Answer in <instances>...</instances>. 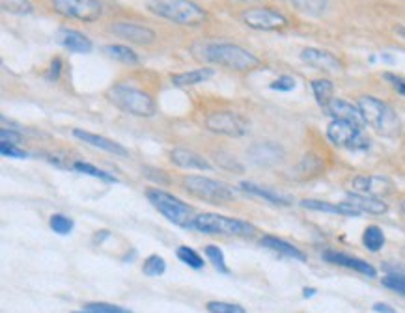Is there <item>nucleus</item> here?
<instances>
[{
    "mask_svg": "<svg viewBox=\"0 0 405 313\" xmlns=\"http://www.w3.org/2000/svg\"><path fill=\"white\" fill-rule=\"evenodd\" d=\"M84 307H90V310H100L103 313H131L127 307L118 306V304H109V302H90Z\"/></svg>",
    "mask_w": 405,
    "mask_h": 313,
    "instance_id": "39",
    "label": "nucleus"
},
{
    "mask_svg": "<svg viewBox=\"0 0 405 313\" xmlns=\"http://www.w3.org/2000/svg\"><path fill=\"white\" fill-rule=\"evenodd\" d=\"M202 53L206 61L232 71H252L262 66L258 56L236 44H207Z\"/></svg>",
    "mask_w": 405,
    "mask_h": 313,
    "instance_id": "2",
    "label": "nucleus"
},
{
    "mask_svg": "<svg viewBox=\"0 0 405 313\" xmlns=\"http://www.w3.org/2000/svg\"><path fill=\"white\" fill-rule=\"evenodd\" d=\"M357 106L361 108L366 125H370L377 135L386 136V138H394L399 135L402 123H399L398 114L385 101H381L374 95H362L357 101Z\"/></svg>",
    "mask_w": 405,
    "mask_h": 313,
    "instance_id": "3",
    "label": "nucleus"
},
{
    "mask_svg": "<svg viewBox=\"0 0 405 313\" xmlns=\"http://www.w3.org/2000/svg\"><path fill=\"white\" fill-rule=\"evenodd\" d=\"M49 226L55 234L69 235L73 231V227H75V222L71 220L69 216L62 215V213H55V215L49 218Z\"/></svg>",
    "mask_w": 405,
    "mask_h": 313,
    "instance_id": "31",
    "label": "nucleus"
},
{
    "mask_svg": "<svg viewBox=\"0 0 405 313\" xmlns=\"http://www.w3.org/2000/svg\"><path fill=\"white\" fill-rule=\"evenodd\" d=\"M295 86H297V82L290 75H282L274 82H271V90H279V92H292Z\"/></svg>",
    "mask_w": 405,
    "mask_h": 313,
    "instance_id": "40",
    "label": "nucleus"
},
{
    "mask_svg": "<svg viewBox=\"0 0 405 313\" xmlns=\"http://www.w3.org/2000/svg\"><path fill=\"white\" fill-rule=\"evenodd\" d=\"M206 129L215 133V135L232 136V138H239L245 136L250 129V122L243 114L234 111H217L211 112L206 117Z\"/></svg>",
    "mask_w": 405,
    "mask_h": 313,
    "instance_id": "9",
    "label": "nucleus"
},
{
    "mask_svg": "<svg viewBox=\"0 0 405 313\" xmlns=\"http://www.w3.org/2000/svg\"><path fill=\"white\" fill-rule=\"evenodd\" d=\"M215 75V69L213 68H200L194 69V71H185V73L172 75V84L174 86H196V84H202V82H207Z\"/></svg>",
    "mask_w": 405,
    "mask_h": 313,
    "instance_id": "24",
    "label": "nucleus"
},
{
    "mask_svg": "<svg viewBox=\"0 0 405 313\" xmlns=\"http://www.w3.org/2000/svg\"><path fill=\"white\" fill-rule=\"evenodd\" d=\"M206 307L209 313H247L243 306H239V304H232V302L211 301V302H207Z\"/></svg>",
    "mask_w": 405,
    "mask_h": 313,
    "instance_id": "37",
    "label": "nucleus"
},
{
    "mask_svg": "<svg viewBox=\"0 0 405 313\" xmlns=\"http://www.w3.org/2000/svg\"><path fill=\"white\" fill-rule=\"evenodd\" d=\"M396 32H398V36L405 41V26H396Z\"/></svg>",
    "mask_w": 405,
    "mask_h": 313,
    "instance_id": "47",
    "label": "nucleus"
},
{
    "mask_svg": "<svg viewBox=\"0 0 405 313\" xmlns=\"http://www.w3.org/2000/svg\"><path fill=\"white\" fill-rule=\"evenodd\" d=\"M351 187L355 189L357 194L372 198H383L394 191L393 181L383 176H357L351 181Z\"/></svg>",
    "mask_w": 405,
    "mask_h": 313,
    "instance_id": "13",
    "label": "nucleus"
},
{
    "mask_svg": "<svg viewBox=\"0 0 405 313\" xmlns=\"http://www.w3.org/2000/svg\"><path fill=\"white\" fill-rule=\"evenodd\" d=\"M323 112L327 116H330L332 120H340V122L353 123L359 129H364L366 127V122L361 114V108L355 106L349 101H343V99H332L327 106L323 108Z\"/></svg>",
    "mask_w": 405,
    "mask_h": 313,
    "instance_id": "14",
    "label": "nucleus"
},
{
    "mask_svg": "<svg viewBox=\"0 0 405 313\" xmlns=\"http://www.w3.org/2000/svg\"><path fill=\"white\" fill-rule=\"evenodd\" d=\"M404 256H405V248H404Z\"/></svg>",
    "mask_w": 405,
    "mask_h": 313,
    "instance_id": "50",
    "label": "nucleus"
},
{
    "mask_svg": "<svg viewBox=\"0 0 405 313\" xmlns=\"http://www.w3.org/2000/svg\"><path fill=\"white\" fill-rule=\"evenodd\" d=\"M183 189L191 196L204 200V202L215 203V205L232 202L236 198V192H234V189H230V184L204 178V176H187L183 179Z\"/></svg>",
    "mask_w": 405,
    "mask_h": 313,
    "instance_id": "7",
    "label": "nucleus"
},
{
    "mask_svg": "<svg viewBox=\"0 0 405 313\" xmlns=\"http://www.w3.org/2000/svg\"><path fill=\"white\" fill-rule=\"evenodd\" d=\"M111 30L122 39H127L131 44L150 45L157 39V34L151 30L150 26L137 25V23H116L111 26Z\"/></svg>",
    "mask_w": 405,
    "mask_h": 313,
    "instance_id": "16",
    "label": "nucleus"
},
{
    "mask_svg": "<svg viewBox=\"0 0 405 313\" xmlns=\"http://www.w3.org/2000/svg\"><path fill=\"white\" fill-rule=\"evenodd\" d=\"M293 8L308 17H319L327 10V0H292Z\"/></svg>",
    "mask_w": 405,
    "mask_h": 313,
    "instance_id": "27",
    "label": "nucleus"
},
{
    "mask_svg": "<svg viewBox=\"0 0 405 313\" xmlns=\"http://www.w3.org/2000/svg\"><path fill=\"white\" fill-rule=\"evenodd\" d=\"M176 256L180 258L181 263L189 265L191 269L200 270L202 267H204V263H206V261H204V258H202V256H200L196 250L189 248V246H180V248L176 250Z\"/></svg>",
    "mask_w": 405,
    "mask_h": 313,
    "instance_id": "29",
    "label": "nucleus"
},
{
    "mask_svg": "<svg viewBox=\"0 0 405 313\" xmlns=\"http://www.w3.org/2000/svg\"><path fill=\"white\" fill-rule=\"evenodd\" d=\"M2 10L12 15H28L34 12L30 0H0Z\"/></svg>",
    "mask_w": 405,
    "mask_h": 313,
    "instance_id": "33",
    "label": "nucleus"
},
{
    "mask_svg": "<svg viewBox=\"0 0 405 313\" xmlns=\"http://www.w3.org/2000/svg\"><path fill=\"white\" fill-rule=\"evenodd\" d=\"M399 211H402V213H404V215H405V200H404V202H402V205H399Z\"/></svg>",
    "mask_w": 405,
    "mask_h": 313,
    "instance_id": "48",
    "label": "nucleus"
},
{
    "mask_svg": "<svg viewBox=\"0 0 405 313\" xmlns=\"http://www.w3.org/2000/svg\"><path fill=\"white\" fill-rule=\"evenodd\" d=\"M383 79L390 84V86L396 90L398 93H402L405 97V77H399V75H394V73H385L383 75Z\"/></svg>",
    "mask_w": 405,
    "mask_h": 313,
    "instance_id": "42",
    "label": "nucleus"
},
{
    "mask_svg": "<svg viewBox=\"0 0 405 313\" xmlns=\"http://www.w3.org/2000/svg\"><path fill=\"white\" fill-rule=\"evenodd\" d=\"M0 140H2V144H13V146H17V144H21V135L17 133V131H12V129H0Z\"/></svg>",
    "mask_w": 405,
    "mask_h": 313,
    "instance_id": "43",
    "label": "nucleus"
},
{
    "mask_svg": "<svg viewBox=\"0 0 405 313\" xmlns=\"http://www.w3.org/2000/svg\"><path fill=\"white\" fill-rule=\"evenodd\" d=\"M374 312L375 313H396L394 312V307H390L388 304H383V302H377V304H374Z\"/></svg>",
    "mask_w": 405,
    "mask_h": 313,
    "instance_id": "45",
    "label": "nucleus"
},
{
    "mask_svg": "<svg viewBox=\"0 0 405 313\" xmlns=\"http://www.w3.org/2000/svg\"><path fill=\"white\" fill-rule=\"evenodd\" d=\"M303 295H305V298H310V296L316 295V289H308V287H306L305 289V293H303Z\"/></svg>",
    "mask_w": 405,
    "mask_h": 313,
    "instance_id": "46",
    "label": "nucleus"
},
{
    "mask_svg": "<svg viewBox=\"0 0 405 313\" xmlns=\"http://www.w3.org/2000/svg\"><path fill=\"white\" fill-rule=\"evenodd\" d=\"M103 53H105L109 58H114V60L122 61L125 66H138V56L137 53L125 45H105L103 47Z\"/></svg>",
    "mask_w": 405,
    "mask_h": 313,
    "instance_id": "25",
    "label": "nucleus"
},
{
    "mask_svg": "<svg viewBox=\"0 0 405 313\" xmlns=\"http://www.w3.org/2000/svg\"><path fill=\"white\" fill-rule=\"evenodd\" d=\"M239 189L243 192H247V194H250V196H256V198H262V200H265V202L273 203V205H290L292 203V200L286 196H282V194H279V192L274 191H269V189H265V187H262V184H256V183H249V181H245V183L239 184Z\"/></svg>",
    "mask_w": 405,
    "mask_h": 313,
    "instance_id": "23",
    "label": "nucleus"
},
{
    "mask_svg": "<svg viewBox=\"0 0 405 313\" xmlns=\"http://www.w3.org/2000/svg\"><path fill=\"white\" fill-rule=\"evenodd\" d=\"M57 41L71 53H77V55H88L94 49L90 37H86L79 30H73V28H60L57 32Z\"/></svg>",
    "mask_w": 405,
    "mask_h": 313,
    "instance_id": "18",
    "label": "nucleus"
},
{
    "mask_svg": "<svg viewBox=\"0 0 405 313\" xmlns=\"http://www.w3.org/2000/svg\"><path fill=\"white\" fill-rule=\"evenodd\" d=\"M381 283H383L386 289L394 291V293L405 296V274H402V272H390V274H386V276L381 280Z\"/></svg>",
    "mask_w": 405,
    "mask_h": 313,
    "instance_id": "36",
    "label": "nucleus"
},
{
    "mask_svg": "<svg viewBox=\"0 0 405 313\" xmlns=\"http://www.w3.org/2000/svg\"><path fill=\"white\" fill-rule=\"evenodd\" d=\"M321 258H323V261H327V263L338 265V267H343V269L357 270V272H361V274H364V276L368 278L377 276V270H375L374 265H370L368 261H364V259L353 258V256L337 252V250H325V252L321 254Z\"/></svg>",
    "mask_w": 405,
    "mask_h": 313,
    "instance_id": "15",
    "label": "nucleus"
},
{
    "mask_svg": "<svg viewBox=\"0 0 405 313\" xmlns=\"http://www.w3.org/2000/svg\"><path fill=\"white\" fill-rule=\"evenodd\" d=\"M301 60L312 66L314 69L325 71V73L338 75L343 71V64L338 60L337 56L329 50L316 49V47H306L301 50Z\"/></svg>",
    "mask_w": 405,
    "mask_h": 313,
    "instance_id": "12",
    "label": "nucleus"
},
{
    "mask_svg": "<svg viewBox=\"0 0 405 313\" xmlns=\"http://www.w3.org/2000/svg\"><path fill=\"white\" fill-rule=\"evenodd\" d=\"M260 245L269 248V250H273V252L281 254L284 258L297 259V261H306V256L301 252L297 246L290 245L288 240L279 239V237H274V235H263L262 239H260Z\"/></svg>",
    "mask_w": 405,
    "mask_h": 313,
    "instance_id": "21",
    "label": "nucleus"
},
{
    "mask_svg": "<svg viewBox=\"0 0 405 313\" xmlns=\"http://www.w3.org/2000/svg\"><path fill=\"white\" fill-rule=\"evenodd\" d=\"M295 170L299 172V176L301 173H303V176H314V173H318L319 170H321V162H319L316 155H306Z\"/></svg>",
    "mask_w": 405,
    "mask_h": 313,
    "instance_id": "38",
    "label": "nucleus"
},
{
    "mask_svg": "<svg viewBox=\"0 0 405 313\" xmlns=\"http://www.w3.org/2000/svg\"><path fill=\"white\" fill-rule=\"evenodd\" d=\"M301 207L308 209V211H319V213H330V215H343L342 203L332 205V203L321 202V200H303Z\"/></svg>",
    "mask_w": 405,
    "mask_h": 313,
    "instance_id": "32",
    "label": "nucleus"
},
{
    "mask_svg": "<svg viewBox=\"0 0 405 313\" xmlns=\"http://www.w3.org/2000/svg\"><path fill=\"white\" fill-rule=\"evenodd\" d=\"M312 92H314V97L318 101V104L321 108H325L327 104L332 101V93H335V86L329 79H316L310 82Z\"/></svg>",
    "mask_w": 405,
    "mask_h": 313,
    "instance_id": "26",
    "label": "nucleus"
},
{
    "mask_svg": "<svg viewBox=\"0 0 405 313\" xmlns=\"http://www.w3.org/2000/svg\"><path fill=\"white\" fill-rule=\"evenodd\" d=\"M204 252H206L207 259L211 261L213 267H215V269H217L218 272H220V274H230V270H228V267H226L225 254H223V250H220L218 246L207 245Z\"/></svg>",
    "mask_w": 405,
    "mask_h": 313,
    "instance_id": "35",
    "label": "nucleus"
},
{
    "mask_svg": "<svg viewBox=\"0 0 405 313\" xmlns=\"http://www.w3.org/2000/svg\"><path fill=\"white\" fill-rule=\"evenodd\" d=\"M170 160L176 166H180V168H185V170H206V172L213 170V166L209 164V160L206 157H202V155L196 153V151H191V149H172Z\"/></svg>",
    "mask_w": 405,
    "mask_h": 313,
    "instance_id": "19",
    "label": "nucleus"
},
{
    "mask_svg": "<svg viewBox=\"0 0 405 313\" xmlns=\"http://www.w3.org/2000/svg\"><path fill=\"white\" fill-rule=\"evenodd\" d=\"M241 2H258V0H241Z\"/></svg>",
    "mask_w": 405,
    "mask_h": 313,
    "instance_id": "49",
    "label": "nucleus"
},
{
    "mask_svg": "<svg viewBox=\"0 0 405 313\" xmlns=\"http://www.w3.org/2000/svg\"><path fill=\"white\" fill-rule=\"evenodd\" d=\"M327 138L337 148L351 149V151H362L370 148V138L364 135V129H359L353 123L332 120L327 127Z\"/></svg>",
    "mask_w": 405,
    "mask_h": 313,
    "instance_id": "8",
    "label": "nucleus"
},
{
    "mask_svg": "<svg viewBox=\"0 0 405 313\" xmlns=\"http://www.w3.org/2000/svg\"><path fill=\"white\" fill-rule=\"evenodd\" d=\"M73 136L79 138L81 142H84V144H88V146H92V148L103 149L106 153H113L114 157H129V151H127L124 146H120L118 142H113L111 138H106V136L95 135V133H88V131L82 129L73 131Z\"/></svg>",
    "mask_w": 405,
    "mask_h": 313,
    "instance_id": "17",
    "label": "nucleus"
},
{
    "mask_svg": "<svg viewBox=\"0 0 405 313\" xmlns=\"http://www.w3.org/2000/svg\"><path fill=\"white\" fill-rule=\"evenodd\" d=\"M53 8L64 17L77 19L82 23H94L103 13L100 0H53Z\"/></svg>",
    "mask_w": 405,
    "mask_h": 313,
    "instance_id": "10",
    "label": "nucleus"
},
{
    "mask_svg": "<svg viewBox=\"0 0 405 313\" xmlns=\"http://www.w3.org/2000/svg\"><path fill=\"white\" fill-rule=\"evenodd\" d=\"M146 196L150 200L153 207L161 213L169 222H172L174 226L185 227V229H193V222L196 218L194 211L191 205L185 202H181L180 198L172 196L169 192L161 191V189H148Z\"/></svg>",
    "mask_w": 405,
    "mask_h": 313,
    "instance_id": "6",
    "label": "nucleus"
},
{
    "mask_svg": "<svg viewBox=\"0 0 405 313\" xmlns=\"http://www.w3.org/2000/svg\"><path fill=\"white\" fill-rule=\"evenodd\" d=\"M60 73H62V60H60V58H55V60L50 61L49 73H47L45 79L50 80V82H55V80L60 79Z\"/></svg>",
    "mask_w": 405,
    "mask_h": 313,
    "instance_id": "44",
    "label": "nucleus"
},
{
    "mask_svg": "<svg viewBox=\"0 0 405 313\" xmlns=\"http://www.w3.org/2000/svg\"><path fill=\"white\" fill-rule=\"evenodd\" d=\"M148 10L157 17L181 26H200L206 23V12L193 0H150Z\"/></svg>",
    "mask_w": 405,
    "mask_h": 313,
    "instance_id": "4",
    "label": "nucleus"
},
{
    "mask_svg": "<svg viewBox=\"0 0 405 313\" xmlns=\"http://www.w3.org/2000/svg\"><path fill=\"white\" fill-rule=\"evenodd\" d=\"M353 207H357L361 213H370V215H383L386 213V203L381 200V198H372V196H362V194H357V192H351L348 194V200Z\"/></svg>",
    "mask_w": 405,
    "mask_h": 313,
    "instance_id": "22",
    "label": "nucleus"
},
{
    "mask_svg": "<svg viewBox=\"0 0 405 313\" xmlns=\"http://www.w3.org/2000/svg\"><path fill=\"white\" fill-rule=\"evenodd\" d=\"M106 97L116 108L131 116L151 117L157 114V103L156 99L151 97V93L133 84H124V82L114 84L106 92Z\"/></svg>",
    "mask_w": 405,
    "mask_h": 313,
    "instance_id": "1",
    "label": "nucleus"
},
{
    "mask_svg": "<svg viewBox=\"0 0 405 313\" xmlns=\"http://www.w3.org/2000/svg\"><path fill=\"white\" fill-rule=\"evenodd\" d=\"M142 272L146 274V276H150V278L162 276V274L167 272V261H164L161 256L153 254V256H150V258L144 261Z\"/></svg>",
    "mask_w": 405,
    "mask_h": 313,
    "instance_id": "30",
    "label": "nucleus"
},
{
    "mask_svg": "<svg viewBox=\"0 0 405 313\" xmlns=\"http://www.w3.org/2000/svg\"><path fill=\"white\" fill-rule=\"evenodd\" d=\"M0 153L2 157H12V159H26L28 157L26 151L15 148L13 144H0Z\"/></svg>",
    "mask_w": 405,
    "mask_h": 313,
    "instance_id": "41",
    "label": "nucleus"
},
{
    "mask_svg": "<svg viewBox=\"0 0 405 313\" xmlns=\"http://www.w3.org/2000/svg\"><path fill=\"white\" fill-rule=\"evenodd\" d=\"M249 153L250 159L260 166L276 164L284 157V151H282L281 146H276L273 142H260V144H256V146L250 148Z\"/></svg>",
    "mask_w": 405,
    "mask_h": 313,
    "instance_id": "20",
    "label": "nucleus"
},
{
    "mask_svg": "<svg viewBox=\"0 0 405 313\" xmlns=\"http://www.w3.org/2000/svg\"><path fill=\"white\" fill-rule=\"evenodd\" d=\"M241 21L249 28L263 32L281 30V28L288 26V19L282 13L269 10V8H252V10H247V12L241 13Z\"/></svg>",
    "mask_w": 405,
    "mask_h": 313,
    "instance_id": "11",
    "label": "nucleus"
},
{
    "mask_svg": "<svg viewBox=\"0 0 405 313\" xmlns=\"http://www.w3.org/2000/svg\"><path fill=\"white\" fill-rule=\"evenodd\" d=\"M362 245L366 246L370 252H379L385 246V234L379 226H368L362 234Z\"/></svg>",
    "mask_w": 405,
    "mask_h": 313,
    "instance_id": "28",
    "label": "nucleus"
},
{
    "mask_svg": "<svg viewBox=\"0 0 405 313\" xmlns=\"http://www.w3.org/2000/svg\"><path fill=\"white\" fill-rule=\"evenodd\" d=\"M193 229L200 231V234L223 235V237H252L256 234V227L249 222L215 215V213L196 215L193 222Z\"/></svg>",
    "mask_w": 405,
    "mask_h": 313,
    "instance_id": "5",
    "label": "nucleus"
},
{
    "mask_svg": "<svg viewBox=\"0 0 405 313\" xmlns=\"http://www.w3.org/2000/svg\"><path fill=\"white\" fill-rule=\"evenodd\" d=\"M73 168H75L77 172L86 173V176H92V178L103 179V181H109V183H118V179L114 178V176H111L109 172H103V170H100V168L88 164V162H81V160H77V162H73Z\"/></svg>",
    "mask_w": 405,
    "mask_h": 313,
    "instance_id": "34",
    "label": "nucleus"
}]
</instances>
